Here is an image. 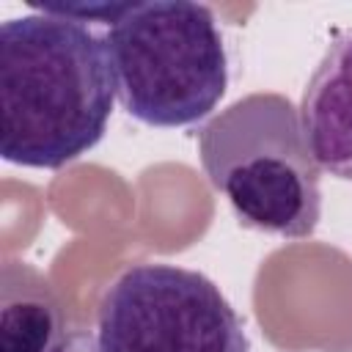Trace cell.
<instances>
[{
    "label": "cell",
    "mask_w": 352,
    "mask_h": 352,
    "mask_svg": "<svg viewBox=\"0 0 352 352\" xmlns=\"http://www.w3.org/2000/svg\"><path fill=\"white\" fill-rule=\"evenodd\" d=\"M116 74L104 38L58 14L0 25V154L25 168L58 170L104 135Z\"/></svg>",
    "instance_id": "obj_1"
},
{
    "label": "cell",
    "mask_w": 352,
    "mask_h": 352,
    "mask_svg": "<svg viewBox=\"0 0 352 352\" xmlns=\"http://www.w3.org/2000/svg\"><path fill=\"white\" fill-rule=\"evenodd\" d=\"M198 154L242 226L286 239L316 231L322 168L286 96L256 91L236 99L198 129Z\"/></svg>",
    "instance_id": "obj_2"
},
{
    "label": "cell",
    "mask_w": 352,
    "mask_h": 352,
    "mask_svg": "<svg viewBox=\"0 0 352 352\" xmlns=\"http://www.w3.org/2000/svg\"><path fill=\"white\" fill-rule=\"evenodd\" d=\"M124 110L148 126L206 118L228 88L212 8L192 0L129 3L104 36Z\"/></svg>",
    "instance_id": "obj_3"
},
{
    "label": "cell",
    "mask_w": 352,
    "mask_h": 352,
    "mask_svg": "<svg viewBox=\"0 0 352 352\" xmlns=\"http://www.w3.org/2000/svg\"><path fill=\"white\" fill-rule=\"evenodd\" d=\"M99 352H250L242 316L206 275L132 264L102 294Z\"/></svg>",
    "instance_id": "obj_4"
},
{
    "label": "cell",
    "mask_w": 352,
    "mask_h": 352,
    "mask_svg": "<svg viewBox=\"0 0 352 352\" xmlns=\"http://www.w3.org/2000/svg\"><path fill=\"white\" fill-rule=\"evenodd\" d=\"M0 352H99V346L36 267L8 258L0 270Z\"/></svg>",
    "instance_id": "obj_5"
},
{
    "label": "cell",
    "mask_w": 352,
    "mask_h": 352,
    "mask_svg": "<svg viewBox=\"0 0 352 352\" xmlns=\"http://www.w3.org/2000/svg\"><path fill=\"white\" fill-rule=\"evenodd\" d=\"M300 121L319 168L352 182V28L338 33L316 63L302 91Z\"/></svg>",
    "instance_id": "obj_6"
}]
</instances>
